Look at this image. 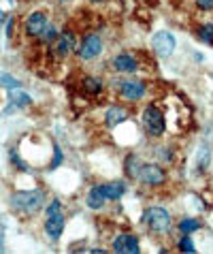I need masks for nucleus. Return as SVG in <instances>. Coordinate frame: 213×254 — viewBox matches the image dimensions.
I'll return each instance as SVG.
<instances>
[{
	"label": "nucleus",
	"mask_w": 213,
	"mask_h": 254,
	"mask_svg": "<svg viewBox=\"0 0 213 254\" xmlns=\"http://www.w3.org/2000/svg\"><path fill=\"white\" fill-rule=\"evenodd\" d=\"M11 203H13V207L19 211L34 214V211H39L43 207L45 194H43V190H19V192L11 196Z\"/></svg>",
	"instance_id": "1"
},
{
	"label": "nucleus",
	"mask_w": 213,
	"mask_h": 254,
	"mask_svg": "<svg viewBox=\"0 0 213 254\" xmlns=\"http://www.w3.org/2000/svg\"><path fill=\"white\" fill-rule=\"evenodd\" d=\"M45 231H47V235L52 239H58L62 235V231H64V214H62V205H60L58 199L52 201L49 203V207H47Z\"/></svg>",
	"instance_id": "2"
},
{
	"label": "nucleus",
	"mask_w": 213,
	"mask_h": 254,
	"mask_svg": "<svg viewBox=\"0 0 213 254\" xmlns=\"http://www.w3.org/2000/svg\"><path fill=\"white\" fill-rule=\"evenodd\" d=\"M143 220L147 224V229L154 233H166L170 229V216H168V211L162 207H149L145 211Z\"/></svg>",
	"instance_id": "3"
},
{
	"label": "nucleus",
	"mask_w": 213,
	"mask_h": 254,
	"mask_svg": "<svg viewBox=\"0 0 213 254\" xmlns=\"http://www.w3.org/2000/svg\"><path fill=\"white\" fill-rule=\"evenodd\" d=\"M143 122H145V128L149 130V135H162L164 132V116L160 114V109L156 107H147L143 111Z\"/></svg>",
	"instance_id": "4"
},
{
	"label": "nucleus",
	"mask_w": 213,
	"mask_h": 254,
	"mask_svg": "<svg viewBox=\"0 0 213 254\" xmlns=\"http://www.w3.org/2000/svg\"><path fill=\"white\" fill-rule=\"evenodd\" d=\"M152 45L156 49V54L162 56V58H166L175 52V37L170 32H156L154 39H152Z\"/></svg>",
	"instance_id": "5"
},
{
	"label": "nucleus",
	"mask_w": 213,
	"mask_h": 254,
	"mask_svg": "<svg viewBox=\"0 0 213 254\" xmlns=\"http://www.w3.org/2000/svg\"><path fill=\"white\" fill-rule=\"evenodd\" d=\"M101 49H103L101 37H96V34H88V37L81 41V45H79V56L83 60H92V58H96V56L101 54Z\"/></svg>",
	"instance_id": "6"
},
{
	"label": "nucleus",
	"mask_w": 213,
	"mask_h": 254,
	"mask_svg": "<svg viewBox=\"0 0 213 254\" xmlns=\"http://www.w3.org/2000/svg\"><path fill=\"white\" fill-rule=\"evenodd\" d=\"M139 180L147 186H158L164 182V171H162L158 165H143L141 167V173H139Z\"/></svg>",
	"instance_id": "7"
},
{
	"label": "nucleus",
	"mask_w": 213,
	"mask_h": 254,
	"mask_svg": "<svg viewBox=\"0 0 213 254\" xmlns=\"http://www.w3.org/2000/svg\"><path fill=\"white\" fill-rule=\"evenodd\" d=\"M47 26H49L47 15H45V13H41V11H37V13H32V15L28 17L26 30H28V34H30V37H41V34L45 32Z\"/></svg>",
	"instance_id": "8"
},
{
	"label": "nucleus",
	"mask_w": 213,
	"mask_h": 254,
	"mask_svg": "<svg viewBox=\"0 0 213 254\" xmlns=\"http://www.w3.org/2000/svg\"><path fill=\"white\" fill-rule=\"evenodd\" d=\"M113 250L124 254H137L139 252V239L134 235H117L113 239Z\"/></svg>",
	"instance_id": "9"
},
{
	"label": "nucleus",
	"mask_w": 213,
	"mask_h": 254,
	"mask_svg": "<svg viewBox=\"0 0 213 254\" xmlns=\"http://www.w3.org/2000/svg\"><path fill=\"white\" fill-rule=\"evenodd\" d=\"M119 94H122L126 101H139V98L145 96V83H141V81H124L122 88H119Z\"/></svg>",
	"instance_id": "10"
},
{
	"label": "nucleus",
	"mask_w": 213,
	"mask_h": 254,
	"mask_svg": "<svg viewBox=\"0 0 213 254\" xmlns=\"http://www.w3.org/2000/svg\"><path fill=\"white\" fill-rule=\"evenodd\" d=\"M113 66H115L119 73H134V70H137V60H134L130 54H119L113 58Z\"/></svg>",
	"instance_id": "11"
},
{
	"label": "nucleus",
	"mask_w": 213,
	"mask_h": 254,
	"mask_svg": "<svg viewBox=\"0 0 213 254\" xmlns=\"http://www.w3.org/2000/svg\"><path fill=\"white\" fill-rule=\"evenodd\" d=\"M101 188H103L106 199H119V196H124V192H126L124 182H109V184H103Z\"/></svg>",
	"instance_id": "12"
},
{
	"label": "nucleus",
	"mask_w": 213,
	"mask_h": 254,
	"mask_svg": "<svg viewBox=\"0 0 213 254\" xmlns=\"http://www.w3.org/2000/svg\"><path fill=\"white\" fill-rule=\"evenodd\" d=\"M126 118H128V111L126 109H122V107H111L109 111H106V116H105V122L109 124V126H117V124H122Z\"/></svg>",
	"instance_id": "13"
},
{
	"label": "nucleus",
	"mask_w": 213,
	"mask_h": 254,
	"mask_svg": "<svg viewBox=\"0 0 213 254\" xmlns=\"http://www.w3.org/2000/svg\"><path fill=\"white\" fill-rule=\"evenodd\" d=\"M105 192H103V188L101 186H94L90 190V194H88V205L92 207V209H101L103 205H105Z\"/></svg>",
	"instance_id": "14"
},
{
	"label": "nucleus",
	"mask_w": 213,
	"mask_h": 254,
	"mask_svg": "<svg viewBox=\"0 0 213 254\" xmlns=\"http://www.w3.org/2000/svg\"><path fill=\"white\" fill-rule=\"evenodd\" d=\"M73 47H75V37H73L70 32H66V34H62V37H60L55 52H58L60 56H66V54L73 52Z\"/></svg>",
	"instance_id": "15"
},
{
	"label": "nucleus",
	"mask_w": 213,
	"mask_h": 254,
	"mask_svg": "<svg viewBox=\"0 0 213 254\" xmlns=\"http://www.w3.org/2000/svg\"><path fill=\"white\" fill-rule=\"evenodd\" d=\"M141 162L137 156H128L126 158V173L130 175V178H139V173H141Z\"/></svg>",
	"instance_id": "16"
},
{
	"label": "nucleus",
	"mask_w": 213,
	"mask_h": 254,
	"mask_svg": "<svg viewBox=\"0 0 213 254\" xmlns=\"http://www.w3.org/2000/svg\"><path fill=\"white\" fill-rule=\"evenodd\" d=\"M11 101H13V105H17V107H28V105L32 103L30 96L21 92V88L19 90H13V92H11Z\"/></svg>",
	"instance_id": "17"
},
{
	"label": "nucleus",
	"mask_w": 213,
	"mask_h": 254,
	"mask_svg": "<svg viewBox=\"0 0 213 254\" xmlns=\"http://www.w3.org/2000/svg\"><path fill=\"white\" fill-rule=\"evenodd\" d=\"M201 229V222L196 220V218H183L179 222V231L181 233H192V231H198Z\"/></svg>",
	"instance_id": "18"
},
{
	"label": "nucleus",
	"mask_w": 213,
	"mask_h": 254,
	"mask_svg": "<svg viewBox=\"0 0 213 254\" xmlns=\"http://www.w3.org/2000/svg\"><path fill=\"white\" fill-rule=\"evenodd\" d=\"M83 88H85V92H90V94H98L103 90V83L98 79H94V77H85Z\"/></svg>",
	"instance_id": "19"
},
{
	"label": "nucleus",
	"mask_w": 213,
	"mask_h": 254,
	"mask_svg": "<svg viewBox=\"0 0 213 254\" xmlns=\"http://www.w3.org/2000/svg\"><path fill=\"white\" fill-rule=\"evenodd\" d=\"M198 37H201L205 43L213 45V26H211V24H209V26H203L201 30H198Z\"/></svg>",
	"instance_id": "20"
},
{
	"label": "nucleus",
	"mask_w": 213,
	"mask_h": 254,
	"mask_svg": "<svg viewBox=\"0 0 213 254\" xmlns=\"http://www.w3.org/2000/svg\"><path fill=\"white\" fill-rule=\"evenodd\" d=\"M2 86L6 88V90H9V92H13V90H19L21 88V83L17 81V79H13V77L11 75H2Z\"/></svg>",
	"instance_id": "21"
},
{
	"label": "nucleus",
	"mask_w": 213,
	"mask_h": 254,
	"mask_svg": "<svg viewBox=\"0 0 213 254\" xmlns=\"http://www.w3.org/2000/svg\"><path fill=\"white\" fill-rule=\"evenodd\" d=\"M179 250H181V252H188V254L196 252V248H194V244H192L190 237H183V239H181V242H179Z\"/></svg>",
	"instance_id": "22"
},
{
	"label": "nucleus",
	"mask_w": 213,
	"mask_h": 254,
	"mask_svg": "<svg viewBox=\"0 0 213 254\" xmlns=\"http://www.w3.org/2000/svg\"><path fill=\"white\" fill-rule=\"evenodd\" d=\"M53 39H55V28L53 26H47L45 32L41 34V41H43V43H52Z\"/></svg>",
	"instance_id": "23"
},
{
	"label": "nucleus",
	"mask_w": 213,
	"mask_h": 254,
	"mask_svg": "<svg viewBox=\"0 0 213 254\" xmlns=\"http://www.w3.org/2000/svg\"><path fill=\"white\" fill-rule=\"evenodd\" d=\"M198 165H201V167H207L209 165V150L205 145L198 150Z\"/></svg>",
	"instance_id": "24"
},
{
	"label": "nucleus",
	"mask_w": 213,
	"mask_h": 254,
	"mask_svg": "<svg viewBox=\"0 0 213 254\" xmlns=\"http://www.w3.org/2000/svg\"><path fill=\"white\" fill-rule=\"evenodd\" d=\"M196 4L201 6V9H205V11L213 9V0H196Z\"/></svg>",
	"instance_id": "25"
},
{
	"label": "nucleus",
	"mask_w": 213,
	"mask_h": 254,
	"mask_svg": "<svg viewBox=\"0 0 213 254\" xmlns=\"http://www.w3.org/2000/svg\"><path fill=\"white\" fill-rule=\"evenodd\" d=\"M11 160H13V162H15V165H17L19 169H26V165H24V162H21V160L17 158V154H11Z\"/></svg>",
	"instance_id": "26"
},
{
	"label": "nucleus",
	"mask_w": 213,
	"mask_h": 254,
	"mask_svg": "<svg viewBox=\"0 0 213 254\" xmlns=\"http://www.w3.org/2000/svg\"><path fill=\"white\" fill-rule=\"evenodd\" d=\"M60 165V150L55 147V160H53V167H58Z\"/></svg>",
	"instance_id": "27"
},
{
	"label": "nucleus",
	"mask_w": 213,
	"mask_h": 254,
	"mask_svg": "<svg viewBox=\"0 0 213 254\" xmlns=\"http://www.w3.org/2000/svg\"><path fill=\"white\" fill-rule=\"evenodd\" d=\"M62 2H66V0H62Z\"/></svg>",
	"instance_id": "28"
}]
</instances>
